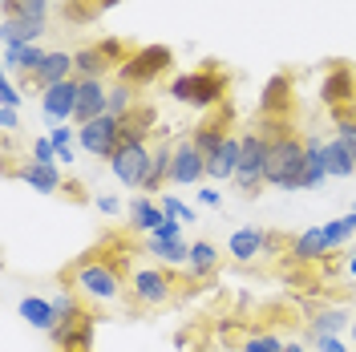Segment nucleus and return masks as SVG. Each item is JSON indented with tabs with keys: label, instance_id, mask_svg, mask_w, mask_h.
Wrapping results in <instances>:
<instances>
[{
	"label": "nucleus",
	"instance_id": "6e6552de",
	"mask_svg": "<svg viewBox=\"0 0 356 352\" xmlns=\"http://www.w3.org/2000/svg\"><path fill=\"white\" fill-rule=\"evenodd\" d=\"M118 146H122V118L102 113V118L86 122V126H77V150H81V154L110 162Z\"/></svg>",
	"mask_w": 356,
	"mask_h": 352
},
{
	"label": "nucleus",
	"instance_id": "a19ab883",
	"mask_svg": "<svg viewBox=\"0 0 356 352\" xmlns=\"http://www.w3.org/2000/svg\"><path fill=\"white\" fill-rule=\"evenodd\" d=\"M61 17H65L69 24H89V21H97V13L89 8L86 0H69L65 8H61Z\"/></svg>",
	"mask_w": 356,
	"mask_h": 352
},
{
	"label": "nucleus",
	"instance_id": "2eb2a0df",
	"mask_svg": "<svg viewBox=\"0 0 356 352\" xmlns=\"http://www.w3.org/2000/svg\"><path fill=\"white\" fill-rule=\"evenodd\" d=\"M17 312H21V320L33 332L53 336V328H57V308H53V296H37V291H29V296H21Z\"/></svg>",
	"mask_w": 356,
	"mask_h": 352
},
{
	"label": "nucleus",
	"instance_id": "b1692460",
	"mask_svg": "<svg viewBox=\"0 0 356 352\" xmlns=\"http://www.w3.org/2000/svg\"><path fill=\"white\" fill-rule=\"evenodd\" d=\"M44 45H8L4 49V73H24V81L37 73V65L44 61Z\"/></svg>",
	"mask_w": 356,
	"mask_h": 352
},
{
	"label": "nucleus",
	"instance_id": "cd10ccee",
	"mask_svg": "<svg viewBox=\"0 0 356 352\" xmlns=\"http://www.w3.org/2000/svg\"><path fill=\"white\" fill-rule=\"evenodd\" d=\"M170 162H175V142H158L154 146V162H150V175L142 182V195H154L170 182Z\"/></svg>",
	"mask_w": 356,
	"mask_h": 352
},
{
	"label": "nucleus",
	"instance_id": "603ef678",
	"mask_svg": "<svg viewBox=\"0 0 356 352\" xmlns=\"http://www.w3.org/2000/svg\"><path fill=\"white\" fill-rule=\"evenodd\" d=\"M344 275H348V280H356V251L348 255V264H344Z\"/></svg>",
	"mask_w": 356,
	"mask_h": 352
},
{
	"label": "nucleus",
	"instance_id": "4c0bfd02",
	"mask_svg": "<svg viewBox=\"0 0 356 352\" xmlns=\"http://www.w3.org/2000/svg\"><path fill=\"white\" fill-rule=\"evenodd\" d=\"M336 118V138L353 150V158H356V118H353V110H344V113H332Z\"/></svg>",
	"mask_w": 356,
	"mask_h": 352
},
{
	"label": "nucleus",
	"instance_id": "5fc2aeb1",
	"mask_svg": "<svg viewBox=\"0 0 356 352\" xmlns=\"http://www.w3.org/2000/svg\"><path fill=\"white\" fill-rule=\"evenodd\" d=\"M353 211H356V202H353Z\"/></svg>",
	"mask_w": 356,
	"mask_h": 352
},
{
	"label": "nucleus",
	"instance_id": "3c124183",
	"mask_svg": "<svg viewBox=\"0 0 356 352\" xmlns=\"http://www.w3.org/2000/svg\"><path fill=\"white\" fill-rule=\"evenodd\" d=\"M284 352H312L308 344H300V340H284Z\"/></svg>",
	"mask_w": 356,
	"mask_h": 352
},
{
	"label": "nucleus",
	"instance_id": "4468645a",
	"mask_svg": "<svg viewBox=\"0 0 356 352\" xmlns=\"http://www.w3.org/2000/svg\"><path fill=\"white\" fill-rule=\"evenodd\" d=\"M126 219H130V231H138V235H154L158 227L166 223L162 198H154V195H134L130 202H126Z\"/></svg>",
	"mask_w": 356,
	"mask_h": 352
},
{
	"label": "nucleus",
	"instance_id": "58836bf2",
	"mask_svg": "<svg viewBox=\"0 0 356 352\" xmlns=\"http://www.w3.org/2000/svg\"><path fill=\"white\" fill-rule=\"evenodd\" d=\"M0 106H8V110H21L24 106V93H21V86L13 81V73L0 77Z\"/></svg>",
	"mask_w": 356,
	"mask_h": 352
},
{
	"label": "nucleus",
	"instance_id": "09e8293b",
	"mask_svg": "<svg viewBox=\"0 0 356 352\" xmlns=\"http://www.w3.org/2000/svg\"><path fill=\"white\" fill-rule=\"evenodd\" d=\"M86 4L93 8V13H97V17H102V13H110V8H118L122 0H86Z\"/></svg>",
	"mask_w": 356,
	"mask_h": 352
},
{
	"label": "nucleus",
	"instance_id": "9b49d317",
	"mask_svg": "<svg viewBox=\"0 0 356 352\" xmlns=\"http://www.w3.org/2000/svg\"><path fill=\"white\" fill-rule=\"evenodd\" d=\"M207 182V158L191 138L175 142V162H170V186H199Z\"/></svg>",
	"mask_w": 356,
	"mask_h": 352
},
{
	"label": "nucleus",
	"instance_id": "473e14b6",
	"mask_svg": "<svg viewBox=\"0 0 356 352\" xmlns=\"http://www.w3.org/2000/svg\"><path fill=\"white\" fill-rule=\"evenodd\" d=\"M138 110V89L126 86V81H118V86H110V106H106V113L110 118H130V113Z\"/></svg>",
	"mask_w": 356,
	"mask_h": 352
},
{
	"label": "nucleus",
	"instance_id": "79ce46f5",
	"mask_svg": "<svg viewBox=\"0 0 356 352\" xmlns=\"http://www.w3.org/2000/svg\"><path fill=\"white\" fill-rule=\"evenodd\" d=\"M308 349L312 352H348L344 336H308Z\"/></svg>",
	"mask_w": 356,
	"mask_h": 352
},
{
	"label": "nucleus",
	"instance_id": "7ed1b4c3",
	"mask_svg": "<svg viewBox=\"0 0 356 352\" xmlns=\"http://www.w3.org/2000/svg\"><path fill=\"white\" fill-rule=\"evenodd\" d=\"M166 93L175 97L178 106H191V110L207 113V110H215V106L227 102V93H231V77H227L215 61H207V65L191 69V73H178Z\"/></svg>",
	"mask_w": 356,
	"mask_h": 352
},
{
	"label": "nucleus",
	"instance_id": "4be33fe9",
	"mask_svg": "<svg viewBox=\"0 0 356 352\" xmlns=\"http://www.w3.org/2000/svg\"><path fill=\"white\" fill-rule=\"evenodd\" d=\"M222 251L215 247L211 239H195L191 243V264H186V280L191 284H202V280H211L215 275V267H219Z\"/></svg>",
	"mask_w": 356,
	"mask_h": 352
},
{
	"label": "nucleus",
	"instance_id": "c9c22d12",
	"mask_svg": "<svg viewBox=\"0 0 356 352\" xmlns=\"http://www.w3.org/2000/svg\"><path fill=\"white\" fill-rule=\"evenodd\" d=\"M239 352H284V340L275 332H251Z\"/></svg>",
	"mask_w": 356,
	"mask_h": 352
},
{
	"label": "nucleus",
	"instance_id": "1a4fd4ad",
	"mask_svg": "<svg viewBox=\"0 0 356 352\" xmlns=\"http://www.w3.org/2000/svg\"><path fill=\"white\" fill-rule=\"evenodd\" d=\"M320 102L332 113L356 110V69L353 65H332L320 77Z\"/></svg>",
	"mask_w": 356,
	"mask_h": 352
},
{
	"label": "nucleus",
	"instance_id": "2f4dec72",
	"mask_svg": "<svg viewBox=\"0 0 356 352\" xmlns=\"http://www.w3.org/2000/svg\"><path fill=\"white\" fill-rule=\"evenodd\" d=\"M324 239H328V251H336V247H348V243L356 239V211H344L340 219L324 223Z\"/></svg>",
	"mask_w": 356,
	"mask_h": 352
},
{
	"label": "nucleus",
	"instance_id": "a211bd4d",
	"mask_svg": "<svg viewBox=\"0 0 356 352\" xmlns=\"http://www.w3.org/2000/svg\"><path fill=\"white\" fill-rule=\"evenodd\" d=\"M288 110H291V77L275 73V77H267L264 93H259V113L280 122V118H288Z\"/></svg>",
	"mask_w": 356,
	"mask_h": 352
},
{
	"label": "nucleus",
	"instance_id": "412c9836",
	"mask_svg": "<svg viewBox=\"0 0 356 352\" xmlns=\"http://www.w3.org/2000/svg\"><path fill=\"white\" fill-rule=\"evenodd\" d=\"M239 154H243V138L231 134L222 142V150L215 158H207V182H235V170H239Z\"/></svg>",
	"mask_w": 356,
	"mask_h": 352
},
{
	"label": "nucleus",
	"instance_id": "c756f323",
	"mask_svg": "<svg viewBox=\"0 0 356 352\" xmlns=\"http://www.w3.org/2000/svg\"><path fill=\"white\" fill-rule=\"evenodd\" d=\"M324 162H328V178H353L356 175V158L340 138H328L324 142Z\"/></svg>",
	"mask_w": 356,
	"mask_h": 352
},
{
	"label": "nucleus",
	"instance_id": "c85d7f7f",
	"mask_svg": "<svg viewBox=\"0 0 356 352\" xmlns=\"http://www.w3.org/2000/svg\"><path fill=\"white\" fill-rule=\"evenodd\" d=\"M110 61L93 49V45H81V49H73V77L77 81H89V77H106L110 73Z\"/></svg>",
	"mask_w": 356,
	"mask_h": 352
},
{
	"label": "nucleus",
	"instance_id": "49530a36",
	"mask_svg": "<svg viewBox=\"0 0 356 352\" xmlns=\"http://www.w3.org/2000/svg\"><path fill=\"white\" fill-rule=\"evenodd\" d=\"M199 207H222V191H219V182H207L199 191Z\"/></svg>",
	"mask_w": 356,
	"mask_h": 352
},
{
	"label": "nucleus",
	"instance_id": "6ab92c4d",
	"mask_svg": "<svg viewBox=\"0 0 356 352\" xmlns=\"http://www.w3.org/2000/svg\"><path fill=\"white\" fill-rule=\"evenodd\" d=\"M304 175H300V191H316L328 182V162H324V138L320 134H304Z\"/></svg>",
	"mask_w": 356,
	"mask_h": 352
},
{
	"label": "nucleus",
	"instance_id": "a878e982",
	"mask_svg": "<svg viewBox=\"0 0 356 352\" xmlns=\"http://www.w3.org/2000/svg\"><path fill=\"white\" fill-rule=\"evenodd\" d=\"M353 328V316L344 308H316L308 316V336H344Z\"/></svg>",
	"mask_w": 356,
	"mask_h": 352
},
{
	"label": "nucleus",
	"instance_id": "72a5a7b5",
	"mask_svg": "<svg viewBox=\"0 0 356 352\" xmlns=\"http://www.w3.org/2000/svg\"><path fill=\"white\" fill-rule=\"evenodd\" d=\"M93 49H97V53H102L113 69H122V65H126V57H130V49H126V41H122V37H97V41H93Z\"/></svg>",
	"mask_w": 356,
	"mask_h": 352
},
{
	"label": "nucleus",
	"instance_id": "e433bc0d",
	"mask_svg": "<svg viewBox=\"0 0 356 352\" xmlns=\"http://www.w3.org/2000/svg\"><path fill=\"white\" fill-rule=\"evenodd\" d=\"M49 13H53V0H17L13 17H21V21H49Z\"/></svg>",
	"mask_w": 356,
	"mask_h": 352
},
{
	"label": "nucleus",
	"instance_id": "bb28decb",
	"mask_svg": "<svg viewBox=\"0 0 356 352\" xmlns=\"http://www.w3.org/2000/svg\"><path fill=\"white\" fill-rule=\"evenodd\" d=\"M320 255H328V239H324V223L320 227H308L291 239V259L296 264H316Z\"/></svg>",
	"mask_w": 356,
	"mask_h": 352
},
{
	"label": "nucleus",
	"instance_id": "20e7f679",
	"mask_svg": "<svg viewBox=\"0 0 356 352\" xmlns=\"http://www.w3.org/2000/svg\"><path fill=\"white\" fill-rule=\"evenodd\" d=\"M150 162H154V146H150V142H142V138H122V146L113 150V158L106 166H110V175H113L118 186L142 195V182L150 175Z\"/></svg>",
	"mask_w": 356,
	"mask_h": 352
},
{
	"label": "nucleus",
	"instance_id": "5701e85b",
	"mask_svg": "<svg viewBox=\"0 0 356 352\" xmlns=\"http://www.w3.org/2000/svg\"><path fill=\"white\" fill-rule=\"evenodd\" d=\"M49 33V21H21V17H4L0 21V41L8 45H41V37Z\"/></svg>",
	"mask_w": 356,
	"mask_h": 352
},
{
	"label": "nucleus",
	"instance_id": "f03ea898",
	"mask_svg": "<svg viewBox=\"0 0 356 352\" xmlns=\"http://www.w3.org/2000/svg\"><path fill=\"white\" fill-rule=\"evenodd\" d=\"M69 287L81 296V304H93V308H113V304H122V296H130V284L122 280V267L93 255V251L69 267Z\"/></svg>",
	"mask_w": 356,
	"mask_h": 352
},
{
	"label": "nucleus",
	"instance_id": "864d4df0",
	"mask_svg": "<svg viewBox=\"0 0 356 352\" xmlns=\"http://www.w3.org/2000/svg\"><path fill=\"white\" fill-rule=\"evenodd\" d=\"M348 332H353V344H356V324H353V328H348Z\"/></svg>",
	"mask_w": 356,
	"mask_h": 352
},
{
	"label": "nucleus",
	"instance_id": "8fccbe9b",
	"mask_svg": "<svg viewBox=\"0 0 356 352\" xmlns=\"http://www.w3.org/2000/svg\"><path fill=\"white\" fill-rule=\"evenodd\" d=\"M57 158H61V166H69V162H77V150H73V146H61Z\"/></svg>",
	"mask_w": 356,
	"mask_h": 352
},
{
	"label": "nucleus",
	"instance_id": "ea45409f",
	"mask_svg": "<svg viewBox=\"0 0 356 352\" xmlns=\"http://www.w3.org/2000/svg\"><path fill=\"white\" fill-rule=\"evenodd\" d=\"M29 162H57V146H53L49 134L33 138V146H29Z\"/></svg>",
	"mask_w": 356,
	"mask_h": 352
},
{
	"label": "nucleus",
	"instance_id": "f8f14e48",
	"mask_svg": "<svg viewBox=\"0 0 356 352\" xmlns=\"http://www.w3.org/2000/svg\"><path fill=\"white\" fill-rule=\"evenodd\" d=\"M93 328H97V320L89 312H81V316L61 320L53 328V344H57V352H89L93 349Z\"/></svg>",
	"mask_w": 356,
	"mask_h": 352
},
{
	"label": "nucleus",
	"instance_id": "0eeeda50",
	"mask_svg": "<svg viewBox=\"0 0 356 352\" xmlns=\"http://www.w3.org/2000/svg\"><path fill=\"white\" fill-rule=\"evenodd\" d=\"M175 69V49L170 45H142L126 57V65L118 69V81L142 89V86H154L162 73Z\"/></svg>",
	"mask_w": 356,
	"mask_h": 352
},
{
	"label": "nucleus",
	"instance_id": "423d86ee",
	"mask_svg": "<svg viewBox=\"0 0 356 352\" xmlns=\"http://www.w3.org/2000/svg\"><path fill=\"white\" fill-rule=\"evenodd\" d=\"M175 300V271L162 264H146L130 271V304L154 312Z\"/></svg>",
	"mask_w": 356,
	"mask_h": 352
},
{
	"label": "nucleus",
	"instance_id": "c03bdc74",
	"mask_svg": "<svg viewBox=\"0 0 356 352\" xmlns=\"http://www.w3.org/2000/svg\"><path fill=\"white\" fill-rule=\"evenodd\" d=\"M0 130L8 134V138L21 130V110H8V106H0Z\"/></svg>",
	"mask_w": 356,
	"mask_h": 352
},
{
	"label": "nucleus",
	"instance_id": "393cba45",
	"mask_svg": "<svg viewBox=\"0 0 356 352\" xmlns=\"http://www.w3.org/2000/svg\"><path fill=\"white\" fill-rule=\"evenodd\" d=\"M146 251L154 255V264L162 267H182L186 271V264H191V243L186 239H146Z\"/></svg>",
	"mask_w": 356,
	"mask_h": 352
},
{
	"label": "nucleus",
	"instance_id": "dca6fc26",
	"mask_svg": "<svg viewBox=\"0 0 356 352\" xmlns=\"http://www.w3.org/2000/svg\"><path fill=\"white\" fill-rule=\"evenodd\" d=\"M106 106H110V86H106V77H89V81H81V89H77V118H73V122L86 126L93 118H102Z\"/></svg>",
	"mask_w": 356,
	"mask_h": 352
},
{
	"label": "nucleus",
	"instance_id": "a18cd8bd",
	"mask_svg": "<svg viewBox=\"0 0 356 352\" xmlns=\"http://www.w3.org/2000/svg\"><path fill=\"white\" fill-rule=\"evenodd\" d=\"M146 239H182V223H178V219H170V215H166V223L158 227L154 235H146Z\"/></svg>",
	"mask_w": 356,
	"mask_h": 352
},
{
	"label": "nucleus",
	"instance_id": "9d476101",
	"mask_svg": "<svg viewBox=\"0 0 356 352\" xmlns=\"http://www.w3.org/2000/svg\"><path fill=\"white\" fill-rule=\"evenodd\" d=\"M77 89H81V81L69 77L61 86H49V89L37 93V97H41V118L49 126H69V122L77 118Z\"/></svg>",
	"mask_w": 356,
	"mask_h": 352
},
{
	"label": "nucleus",
	"instance_id": "ddd939ff",
	"mask_svg": "<svg viewBox=\"0 0 356 352\" xmlns=\"http://www.w3.org/2000/svg\"><path fill=\"white\" fill-rule=\"evenodd\" d=\"M13 178H21L29 191H37V195H57V191H65V178H61V166L57 162H24L13 170Z\"/></svg>",
	"mask_w": 356,
	"mask_h": 352
},
{
	"label": "nucleus",
	"instance_id": "de8ad7c7",
	"mask_svg": "<svg viewBox=\"0 0 356 352\" xmlns=\"http://www.w3.org/2000/svg\"><path fill=\"white\" fill-rule=\"evenodd\" d=\"M93 207H97L102 215H122V198L118 195H97L93 198Z\"/></svg>",
	"mask_w": 356,
	"mask_h": 352
},
{
	"label": "nucleus",
	"instance_id": "7c9ffc66",
	"mask_svg": "<svg viewBox=\"0 0 356 352\" xmlns=\"http://www.w3.org/2000/svg\"><path fill=\"white\" fill-rule=\"evenodd\" d=\"M186 138H191V142H195V146L202 150V158H215V154L222 150V142H227L231 134H227V126H222V122H202V126H195V130L186 134Z\"/></svg>",
	"mask_w": 356,
	"mask_h": 352
},
{
	"label": "nucleus",
	"instance_id": "f3484780",
	"mask_svg": "<svg viewBox=\"0 0 356 352\" xmlns=\"http://www.w3.org/2000/svg\"><path fill=\"white\" fill-rule=\"evenodd\" d=\"M264 251H267V231H259V227H235L227 235V255L235 264H255Z\"/></svg>",
	"mask_w": 356,
	"mask_h": 352
},
{
	"label": "nucleus",
	"instance_id": "37998d69",
	"mask_svg": "<svg viewBox=\"0 0 356 352\" xmlns=\"http://www.w3.org/2000/svg\"><path fill=\"white\" fill-rule=\"evenodd\" d=\"M49 138H53L57 150H61V146H73V142H77V126H49Z\"/></svg>",
	"mask_w": 356,
	"mask_h": 352
},
{
	"label": "nucleus",
	"instance_id": "aec40b11",
	"mask_svg": "<svg viewBox=\"0 0 356 352\" xmlns=\"http://www.w3.org/2000/svg\"><path fill=\"white\" fill-rule=\"evenodd\" d=\"M73 77V53L69 49H49L44 53V61L37 65V73L29 77L37 89H49V86H61V81H69Z\"/></svg>",
	"mask_w": 356,
	"mask_h": 352
},
{
	"label": "nucleus",
	"instance_id": "39448f33",
	"mask_svg": "<svg viewBox=\"0 0 356 352\" xmlns=\"http://www.w3.org/2000/svg\"><path fill=\"white\" fill-rule=\"evenodd\" d=\"M243 138V154H239V170H235V191L243 198H259V186H267V130H247Z\"/></svg>",
	"mask_w": 356,
	"mask_h": 352
},
{
	"label": "nucleus",
	"instance_id": "f257e3e1",
	"mask_svg": "<svg viewBox=\"0 0 356 352\" xmlns=\"http://www.w3.org/2000/svg\"><path fill=\"white\" fill-rule=\"evenodd\" d=\"M267 130V186L275 191H300V175H304V138L291 130L288 118L271 122L264 118Z\"/></svg>",
	"mask_w": 356,
	"mask_h": 352
},
{
	"label": "nucleus",
	"instance_id": "f704fd0d",
	"mask_svg": "<svg viewBox=\"0 0 356 352\" xmlns=\"http://www.w3.org/2000/svg\"><path fill=\"white\" fill-rule=\"evenodd\" d=\"M162 198V211L170 215V219H178V223H199V211L191 207V202H182L178 195H158Z\"/></svg>",
	"mask_w": 356,
	"mask_h": 352
},
{
	"label": "nucleus",
	"instance_id": "6e6d98bb",
	"mask_svg": "<svg viewBox=\"0 0 356 352\" xmlns=\"http://www.w3.org/2000/svg\"><path fill=\"white\" fill-rule=\"evenodd\" d=\"M353 118H356V110H353Z\"/></svg>",
	"mask_w": 356,
	"mask_h": 352
}]
</instances>
